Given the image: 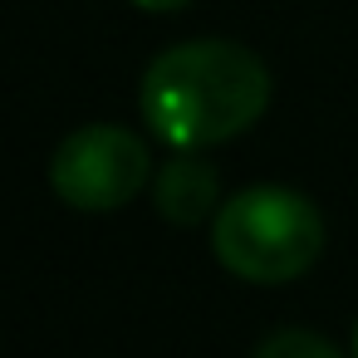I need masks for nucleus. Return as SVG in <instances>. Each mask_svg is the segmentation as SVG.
<instances>
[{
    "mask_svg": "<svg viewBox=\"0 0 358 358\" xmlns=\"http://www.w3.org/2000/svg\"><path fill=\"white\" fill-rule=\"evenodd\" d=\"M265 59L236 40H182L162 50L138 84L143 123L172 152H201L250 133L270 108Z\"/></svg>",
    "mask_w": 358,
    "mask_h": 358,
    "instance_id": "obj_1",
    "label": "nucleus"
},
{
    "mask_svg": "<svg viewBox=\"0 0 358 358\" xmlns=\"http://www.w3.org/2000/svg\"><path fill=\"white\" fill-rule=\"evenodd\" d=\"M216 260L245 285H289L324 250V216L294 187H245L211 216Z\"/></svg>",
    "mask_w": 358,
    "mask_h": 358,
    "instance_id": "obj_2",
    "label": "nucleus"
},
{
    "mask_svg": "<svg viewBox=\"0 0 358 358\" xmlns=\"http://www.w3.org/2000/svg\"><path fill=\"white\" fill-rule=\"evenodd\" d=\"M50 187L64 206L84 216H108L123 211L143 187H152V152L138 133L118 123H89L55 148Z\"/></svg>",
    "mask_w": 358,
    "mask_h": 358,
    "instance_id": "obj_3",
    "label": "nucleus"
},
{
    "mask_svg": "<svg viewBox=\"0 0 358 358\" xmlns=\"http://www.w3.org/2000/svg\"><path fill=\"white\" fill-rule=\"evenodd\" d=\"M152 206L172 226H201L221 211V172L201 152H177L152 172Z\"/></svg>",
    "mask_w": 358,
    "mask_h": 358,
    "instance_id": "obj_4",
    "label": "nucleus"
},
{
    "mask_svg": "<svg viewBox=\"0 0 358 358\" xmlns=\"http://www.w3.org/2000/svg\"><path fill=\"white\" fill-rule=\"evenodd\" d=\"M250 358H343L324 334H309V329H280L270 334Z\"/></svg>",
    "mask_w": 358,
    "mask_h": 358,
    "instance_id": "obj_5",
    "label": "nucleus"
},
{
    "mask_svg": "<svg viewBox=\"0 0 358 358\" xmlns=\"http://www.w3.org/2000/svg\"><path fill=\"white\" fill-rule=\"evenodd\" d=\"M138 10H148V15H172V10H182V6H192V0H133Z\"/></svg>",
    "mask_w": 358,
    "mask_h": 358,
    "instance_id": "obj_6",
    "label": "nucleus"
},
{
    "mask_svg": "<svg viewBox=\"0 0 358 358\" xmlns=\"http://www.w3.org/2000/svg\"><path fill=\"white\" fill-rule=\"evenodd\" d=\"M353 358H358V324H353Z\"/></svg>",
    "mask_w": 358,
    "mask_h": 358,
    "instance_id": "obj_7",
    "label": "nucleus"
}]
</instances>
